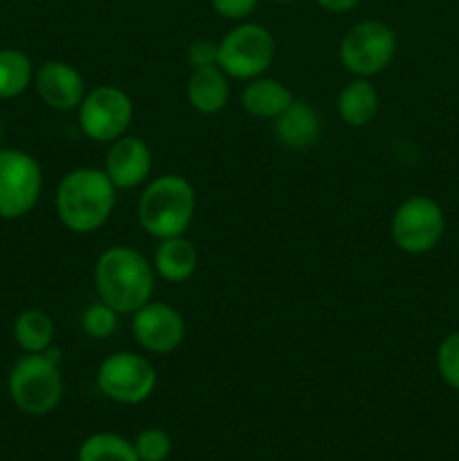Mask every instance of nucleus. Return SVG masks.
Segmentation results:
<instances>
[{"mask_svg":"<svg viewBox=\"0 0 459 461\" xmlns=\"http://www.w3.org/2000/svg\"><path fill=\"white\" fill-rule=\"evenodd\" d=\"M153 264L130 246H111L94 261V291L120 315L142 309L156 291Z\"/></svg>","mask_w":459,"mask_h":461,"instance_id":"f257e3e1","label":"nucleus"},{"mask_svg":"<svg viewBox=\"0 0 459 461\" xmlns=\"http://www.w3.org/2000/svg\"><path fill=\"white\" fill-rule=\"evenodd\" d=\"M115 201L117 187L106 171L97 167L68 171L54 196L58 221L75 234H93L102 230L115 210Z\"/></svg>","mask_w":459,"mask_h":461,"instance_id":"f03ea898","label":"nucleus"},{"mask_svg":"<svg viewBox=\"0 0 459 461\" xmlns=\"http://www.w3.org/2000/svg\"><path fill=\"white\" fill-rule=\"evenodd\" d=\"M196 212V192L192 183L178 174L158 176L144 187L138 203V221L148 237H183Z\"/></svg>","mask_w":459,"mask_h":461,"instance_id":"7ed1b4c3","label":"nucleus"},{"mask_svg":"<svg viewBox=\"0 0 459 461\" xmlns=\"http://www.w3.org/2000/svg\"><path fill=\"white\" fill-rule=\"evenodd\" d=\"M61 363L48 354H25L12 365L7 390L12 403L27 417H45L54 412L63 399Z\"/></svg>","mask_w":459,"mask_h":461,"instance_id":"20e7f679","label":"nucleus"},{"mask_svg":"<svg viewBox=\"0 0 459 461\" xmlns=\"http://www.w3.org/2000/svg\"><path fill=\"white\" fill-rule=\"evenodd\" d=\"M277 43L268 27L259 23H238L219 41V68L237 81L266 75L274 61Z\"/></svg>","mask_w":459,"mask_h":461,"instance_id":"39448f33","label":"nucleus"},{"mask_svg":"<svg viewBox=\"0 0 459 461\" xmlns=\"http://www.w3.org/2000/svg\"><path fill=\"white\" fill-rule=\"evenodd\" d=\"M396 32L385 21L364 18L346 30L338 54L349 75L369 79L390 68L396 57Z\"/></svg>","mask_w":459,"mask_h":461,"instance_id":"423d86ee","label":"nucleus"},{"mask_svg":"<svg viewBox=\"0 0 459 461\" xmlns=\"http://www.w3.org/2000/svg\"><path fill=\"white\" fill-rule=\"evenodd\" d=\"M392 241L405 255H428L446 232V214L430 196H410L392 214Z\"/></svg>","mask_w":459,"mask_h":461,"instance_id":"0eeeda50","label":"nucleus"},{"mask_svg":"<svg viewBox=\"0 0 459 461\" xmlns=\"http://www.w3.org/2000/svg\"><path fill=\"white\" fill-rule=\"evenodd\" d=\"M43 192L39 160L22 149H0V219L30 214Z\"/></svg>","mask_w":459,"mask_h":461,"instance_id":"6e6552de","label":"nucleus"},{"mask_svg":"<svg viewBox=\"0 0 459 461\" xmlns=\"http://www.w3.org/2000/svg\"><path fill=\"white\" fill-rule=\"evenodd\" d=\"M158 374L148 358L135 351H115L97 369V387L120 405H140L156 392Z\"/></svg>","mask_w":459,"mask_h":461,"instance_id":"1a4fd4ad","label":"nucleus"},{"mask_svg":"<svg viewBox=\"0 0 459 461\" xmlns=\"http://www.w3.org/2000/svg\"><path fill=\"white\" fill-rule=\"evenodd\" d=\"M79 129L93 142H115L126 135L133 120V102L117 86H97L88 90L76 108Z\"/></svg>","mask_w":459,"mask_h":461,"instance_id":"9d476101","label":"nucleus"},{"mask_svg":"<svg viewBox=\"0 0 459 461\" xmlns=\"http://www.w3.org/2000/svg\"><path fill=\"white\" fill-rule=\"evenodd\" d=\"M135 342L147 354L166 356L178 349L184 340V318L166 302H147L130 320Z\"/></svg>","mask_w":459,"mask_h":461,"instance_id":"9b49d317","label":"nucleus"},{"mask_svg":"<svg viewBox=\"0 0 459 461\" xmlns=\"http://www.w3.org/2000/svg\"><path fill=\"white\" fill-rule=\"evenodd\" d=\"M34 88L45 106L61 113L76 111L88 93L81 72L66 61H45L36 68Z\"/></svg>","mask_w":459,"mask_h":461,"instance_id":"f8f14e48","label":"nucleus"},{"mask_svg":"<svg viewBox=\"0 0 459 461\" xmlns=\"http://www.w3.org/2000/svg\"><path fill=\"white\" fill-rule=\"evenodd\" d=\"M151 167L153 156L148 144L135 135H122L111 142L104 171L117 189H135L147 183Z\"/></svg>","mask_w":459,"mask_h":461,"instance_id":"ddd939ff","label":"nucleus"},{"mask_svg":"<svg viewBox=\"0 0 459 461\" xmlns=\"http://www.w3.org/2000/svg\"><path fill=\"white\" fill-rule=\"evenodd\" d=\"M273 133L279 144L300 151L318 142L322 133V122L309 102L292 99L291 106L273 120Z\"/></svg>","mask_w":459,"mask_h":461,"instance_id":"4468645a","label":"nucleus"},{"mask_svg":"<svg viewBox=\"0 0 459 461\" xmlns=\"http://www.w3.org/2000/svg\"><path fill=\"white\" fill-rule=\"evenodd\" d=\"M187 102L201 115H216L230 104V77L219 66L196 68L187 79Z\"/></svg>","mask_w":459,"mask_h":461,"instance_id":"2eb2a0df","label":"nucleus"},{"mask_svg":"<svg viewBox=\"0 0 459 461\" xmlns=\"http://www.w3.org/2000/svg\"><path fill=\"white\" fill-rule=\"evenodd\" d=\"M292 93L286 84L273 77H256L246 81L241 90V106L256 120H274L292 104Z\"/></svg>","mask_w":459,"mask_h":461,"instance_id":"dca6fc26","label":"nucleus"},{"mask_svg":"<svg viewBox=\"0 0 459 461\" xmlns=\"http://www.w3.org/2000/svg\"><path fill=\"white\" fill-rule=\"evenodd\" d=\"M153 270L169 284H183L196 273L198 252L187 237L162 239L153 252Z\"/></svg>","mask_w":459,"mask_h":461,"instance_id":"f3484780","label":"nucleus"},{"mask_svg":"<svg viewBox=\"0 0 459 461\" xmlns=\"http://www.w3.org/2000/svg\"><path fill=\"white\" fill-rule=\"evenodd\" d=\"M378 104H381V99H378V93L372 86V81L363 79V77H354L338 93L336 111L346 126L363 129V126L374 122L378 113Z\"/></svg>","mask_w":459,"mask_h":461,"instance_id":"a211bd4d","label":"nucleus"},{"mask_svg":"<svg viewBox=\"0 0 459 461\" xmlns=\"http://www.w3.org/2000/svg\"><path fill=\"white\" fill-rule=\"evenodd\" d=\"M12 333L22 354H43L54 345V322L40 309H25L18 313Z\"/></svg>","mask_w":459,"mask_h":461,"instance_id":"6ab92c4d","label":"nucleus"},{"mask_svg":"<svg viewBox=\"0 0 459 461\" xmlns=\"http://www.w3.org/2000/svg\"><path fill=\"white\" fill-rule=\"evenodd\" d=\"M34 66L22 50H0V99H16L34 84Z\"/></svg>","mask_w":459,"mask_h":461,"instance_id":"aec40b11","label":"nucleus"},{"mask_svg":"<svg viewBox=\"0 0 459 461\" xmlns=\"http://www.w3.org/2000/svg\"><path fill=\"white\" fill-rule=\"evenodd\" d=\"M76 461H140L133 441L115 432H94L76 450Z\"/></svg>","mask_w":459,"mask_h":461,"instance_id":"412c9836","label":"nucleus"},{"mask_svg":"<svg viewBox=\"0 0 459 461\" xmlns=\"http://www.w3.org/2000/svg\"><path fill=\"white\" fill-rule=\"evenodd\" d=\"M117 324H120V313L102 300L86 306V311L81 313V329L93 340H106V338H111L117 331Z\"/></svg>","mask_w":459,"mask_h":461,"instance_id":"4be33fe9","label":"nucleus"},{"mask_svg":"<svg viewBox=\"0 0 459 461\" xmlns=\"http://www.w3.org/2000/svg\"><path fill=\"white\" fill-rule=\"evenodd\" d=\"M133 448L140 461H166L174 450V441H171L169 432L162 428H147V430L138 432V437L133 439Z\"/></svg>","mask_w":459,"mask_h":461,"instance_id":"5701e85b","label":"nucleus"},{"mask_svg":"<svg viewBox=\"0 0 459 461\" xmlns=\"http://www.w3.org/2000/svg\"><path fill=\"white\" fill-rule=\"evenodd\" d=\"M436 372L450 390L459 392V331L448 333L436 347Z\"/></svg>","mask_w":459,"mask_h":461,"instance_id":"b1692460","label":"nucleus"},{"mask_svg":"<svg viewBox=\"0 0 459 461\" xmlns=\"http://www.w3.org/2000/svg\"><path fill=\"white\" fill-rule=\"evenodd\" d=\"M187 63L192 66V70H196V68L219 66V43L210 39L194 41L187 48Z\"/></svg>","mask_w":459,"mask_h":461,"instance_id":"393cba45","label":"nucleus"},{"mask_svg":"<svg viewBox=\"0 0 459 461\" xmlns=\"http://www.w3.org/2000/svg\"><path fill=\"white\" fill-rule=\"evenodd\" d=\"M210 3H212V9H214L220 18L241 23L255 12L259 0H210Z\"/></svg>","mask_w":459,"mask_h":461,"instance_id":"a878e982","label":"nucleus"},{"mask_svg":"<svg viewBox=\"0 0 459 461\" xmlns=\"http://www.w3.org/2000/svg\"><path fill=\"white\" fill-rule=\"evenodd\" d=\"M324 12L328 14H346L360 5V0H315Z\"/></svg>","mask_w":459,"mask_h":461,"instance_id":"bb28decb","label":"nucleus"},{"mask_svg":"<svg viewBox=\"0 0 459 461\" xmlns=\"http://www.w3.org/2000/svg\"><path fill=\"white\" fill-rule=\"evenodd\" d=\"M273 3H277V5H291V3H297V0H273Z\"/></svg>","mask_w":459,"mask_h":461,"instance_id":"cd10ccee","label":"nucleus"},{"mask_svg":"<svg viewBox=\"0 0 459 461\" xmlns=\"http://www.w3.org/2000/svg\"><path fill=\"white\" fill-rule=\"evenodd\" d=\"M0 140H3V124H0Z\"/></svg>","mask_w":459,"mask_h":461,"instance_id":"c85d7f7f","label":"nucleus"}]
</instances>
